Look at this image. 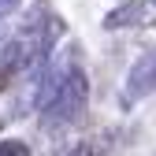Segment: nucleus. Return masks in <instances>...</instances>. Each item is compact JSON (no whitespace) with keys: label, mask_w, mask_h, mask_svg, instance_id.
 I'll use <instances>...</instances> for the list:
<instances>
[{"label":"nucleus","mask_w":156,"mask_h":156,"mask_svg":"<svg viewBox=\"0 0 156 156\" xmlns=\"http://www.w3.org/2000/svg\"><path fill=\"white\" fill-rule=\"evenodd\" d=\"M86 101H89V82H86V71L82 67H71L56 101L41 112V123L52 126H71V123H82L86 119Z\"/></svg>","instance_id":"f257e3e1"},{"label":"nucleus","mask_w":156,"mask_h":156,"mask_svg":"<svg viewBox=\"0 0 156 156\" xmlns=\"http://www.w3.org/2000/svg\"><path fill=\"white\" fill-rule=\"evenodd\" d=\"M156 89V52H145L138 63L130 67V78H126V97L138 101V97L152 93Z\"/></svg>","instance_id":"f03ea898"},{"label":"nucleus","mask_w":156,"mask_h":156,"mask_svg":"<svg viewBox=\"0 0 156 156\" xmlns=\"http://www.w3.org/2000/svg\"><path fill=\"white\" fill-rule=\"evenodd\" d=\"M138 37H141V45L156 48V0L141 4V15H138Z\"/></svg>","instance_id":"7ed1b4c3"},{"label":"nucleus","mask_w":156,"mask_h":156,"mask_svg":"<svg viewBox=\"0 0 156 156\" xmlns=\"http://www.w3.org/2000/svg\"><path fill=\"white\" fill-rule=\"evenodd\" d=\"M138 15H141V4H123V8H115V11L104 19V26H108V30L130 26V23H138Z\"/></svg>","instance_id":"20e7f679"},{"label":"nucleus","mask_w":156,"mask_h":156,"mask_svg":"<svg viewBox=\"0 0 156 156\" xmlns=\"http://www.w3.org/2000/svg\"><path fill=\"white\" fill-rule=\"evenodd\" d=\"M0 156H30V149H26V141L11 138V141H4V145H0Z\"/></svg>","instance_id":"39448f33"},{"label":"nucleus","mask_w":156,"mask_h":156,"mask_svg":"<svg viewBox=\"0 0 156 156\" xmlns=\"http://www.w3.org/2000/svg\"><path fill=\"white\" fill-rule=\"evenodd\" d=\"M67 156H101V149H97L93 141H82V145H74Z\"/></svg>","instance_id":"423d86ee"},{"label":"nucleus","mask_w":156,"mask_h":156,"mask_svg":"<svg viewBox=\"0 0 156 156\" xmlns=\"http://www.w3.org/2000/svg\"><path fill=\"white\" fill-rule=\"evenodd\" d=\"M11 74H15V71H11L8 63H0V93L8 89V82H11Z\"/></svg>","instance_id":"0eeeda50"},{"label":"nucleus","mask_w":156,"mask_h":156,"mask_svg":"<svg viewBox=\"0 0 156 156\" xmlns=\"http://www.w3.org/2000/svg\"><path fill=\"white\" fill-rule=\"evenodd\" d=\"M19 8V0H0V19H4V15H11Z\"/></svg>","instance_id":"6e6552de"},{"label":"nucleus","mask_w":156,"mask_h":156,"mask_svg":"<svg viewBox=\"0 0 156 156\" xmlns=\"http://www.w3.org/2000/svg\"><path fill=\"white\" fill-rule=\"evenodd\" d=\"M0 126H4V123H0Z\"/></svg>","instance_id":"1a4fd4ad"}]
</instances>
